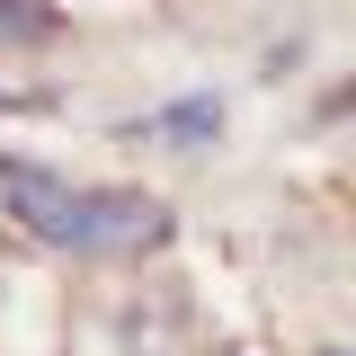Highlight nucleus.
<instances>
[{
  "mask_svg": "<svg viewBox=\"0 0 356 356\" xmlns=\"http://www.w3.org/2000/svg\"><path fill=\"white\" fill-rule=\"evenodd\" d=\"M54 36H63L54 0H0V54H44Z\"/></svg>",
  "mask_w": 356,
  "mask_h": 356,
  "instance_id": "4",
  "label": "nucleus"
},
{
  "mask_svg": "<svg viewBox=\"0 0 356 356\" xmlns=\"http://www.w3.org/2000/svg\"><path fill=\"white\" fill-rule=\"evenodd\" d=\"M232 356H241V348H232Z\"/></svg>",
  "mask_w": 356,
  "mask_h": 356,
  "instance_id": "7",
  "label": "nucleus"
},
{
  "mask_svg": "<svg viewBox=\"0 0 356 356\" xmlns=\"http://www.w3.org/2000/svg\"><path fill=\"white\" fill-rule=\"evenodd\" d=\"M125 143H161V152H214L222 143V98L214 89H196V98H170V107H152V116H134Z\"/></svg>",
  "mask_w": 356,
  "mask_h": 356,
  "instance_id": "3",
  "label": "nucleus"
},
{
  "mask_svg": "<svg viewBox=\"0 0 356 356\" xmlns=\"http://www.w3.org/2000/svg\"><path fill=\"white\" fill-rule=\"evenodd\" d=\"M321 356H348V348H321Z\"/></svg>",
  "mask_w": 356,
  "mask_h": 356,
  "instance_id": "6",
  "label": "nucleus"
},
{
  "mask_svg": "<svg viewBox=\"0 0 356 356\" xmlns=\"http://www.w3.org/2000/svg\"><path fill=\"white\" fill-rule=\"evenodd\" d=\"M0 196H9V214L27 222L36 241L63 250V214H72V178L63 170H44V161H27V152H0Z\"/></svg>",
  "mask_w": 356,
  "mask_h": 356,
  "instance_id": "2",
  "label": "nucleus"
},
{
  "mask_svg": "<svg viewBox=\"0 0 356 356\" xmlns=\"http://www.w3.org/2000/svg\"><path fill=\"white\" fill-rule=\"evenodd\" d=\"M125 356H170V339H125Z\"/></svg>",
  "mask_w": 356,
  "mask_h": 356,
  "instance_id": "5",
  "label": "nucleus"
},
{
  "mask_svg": "<svg viewBox=\"0 0 356 356\" xmlns=\"http://www.w3.org/2000/svg\"><path fill=\"white\" fill-rule=\"evenodd\" d=\"M178 222L152 187H116V178H72V214H63V250L72 259H143L161 250Z\"/></svg>",
  "mask_w": 356,
  "mask_h": 356,
  "instance_id": "1",
  "label": "nucleus"
}]
</instances>
